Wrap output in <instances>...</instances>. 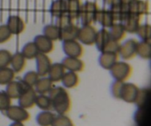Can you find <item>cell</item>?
I'll list each match as a JSON object with an SVG mask.
<instances>
[{
    "mask_svg": "<svg viewBox=\"0 0 151 126\" xmlns=\"http://www.w3.org/2000/svg\"><path fill=\"white\" fill-rule=\"evenodd\" d=\"M52 102V109L57 114L69 113L72 108V100L66 89L62 86H53L48 93Z\"/></svg>",
    "mask_w": 151,
    "mask_h": 126,
    "instance_id": "cell-1",
    "label": "cell"
},
{
    "mask_svg": "<svg viewBox=\"0 0 151 126\" xmlns=\"http://www.w3.org/2000/svg\"><path fill=\"white\" fill-rule=\"evenodd\" d=\"M99 10L98 4L95 1H86L83 4L79 18L82 25L92 24L94 22H96Z\"/></svg>",
    "mask_w": 151,
    "mask_h": 126,
    "instance_id": "cell-2",
    "label": "cell"
},
{
    "mask_svg": "<svg viewBox=\"0 0 151 126\" xmlns=\"http://www.w3.org/2000/svg\"><path fill=\"white\" fill-rule=\"evenodd\" d=\"M111 76L114 78L115 81L125 82L129 79L133 74V67L128 62L125 60L117 61L109 69Z\"/></svg>",
    "mask_w": 151,
    "mask_h": 126,
    "instance_id": "cell-3",
    "label": "cell"
},
{
    "mask_svg": "<svg viewBox=\"0 0 151 126\" xmlns=\"http://www.w3.org/2000/svg\"><path fill=\"white\" fill-rule=\"evenodd\" d=\"M4 115L13 122H24L29 120L30 114L27 109L21 107L20 106H10L4 112Z\"/></svg>",
    "mask_w": 151,
    "mask_h": 126,
    "instance_id": "cell-4",
    "label": "cell"
},
{
    "mask_svg": "<svg viewBox=\"0 0 151 126\" xmlns=\"http://www.w3.org/2000/svg\"><path fill=\"white\" fill-rule=\"evenodd\" d=\"M97 30L92 24L82 25L80 27L77 39L81 44L86 45H92L95 43L96 36H97Z\"/></svg>",
    "mask_w": 151,
    "mask_h": 126,
    "instance_id": "cell-5",
    "label": "cell"
},
{
    "mask_svg": "<svg viewBox=\"0 0 151 126\" xmlns=\"http://www.w3.org/2000/svg\"><path fill=\"white\" fill-rule=\"evenodd\" d=\"M138 41L134 38H130L122 44H120L118 55L124 60L133 59L137 55V47Z\"/></svg>",
    "mask_w": 151,
    "mask_h": 126,
    "instance_id": "cell-6",
    "label": "cell"
},
{
    "mask_svg": "<svg viewBox=\"0 0 151 126\" xmlns=\"http://www.w3.org/2000/svg\"><path fill=\"white\" fill-rule=\"evenodd\" d=\"M139 88L132 83H122L119 99L128 103H134Z\"/></svg>",
    "mask_w": 151,
    "mask_h": 126,
    "instance_id": "cell-7",
    "label": "cell"
},
{
    "mask_svg": "<svg viewBox=\"0 0 151 126\" xmlns=\"http://www.w3.org/2000/svg\"><path fill=\"white\" fill-rule=\"evenodd\" d=\"M62 48L66 56H69V57L81 58L84 53L82 44L77 39L63 41Z\"/></svg>",
    "mask_w": 151,
    "mask_h": 126,
    "instance_id": "cell-8",
    "label": "cell"
},
{
    "mask_svg": "<svg viewBox=\"0 0 151 126\" xmlns=\"http://www.w3.org/2000/svg\"><path fill=\"white\" fill-rule=\"evenodd\" d=\"M141 21L142 16L128 13L127 14H125V16L122 18V19L119 22L125 28L126 32L136 33L139 27L141 25Z\"/></svg>",
    "mask_w": 151,
    "mask_h": 126,
    "instance_id": "cell-9",
    "label": "cell"
},
{
    "mask_svg": "<svg viewBox=\"0 0 151 126\" xmlns=\"http://www.w3.org/2000/svg\"><path fill=\"white\" fill-rule=\"evenodd\" d=\"M36 96L37 93L34 88H26L20 97L18 98L19 106L25 109H32L35 106V103Z\"/></svg>",
    "mask_w": 151,
    "mask_h": 126,
    "instance_id": "cell-10",
    "label": "cell"
},
{
    "mask_svg": "<svg viewBox=\"0 0 151 126\" xmlns=\"http://www.w3.org/2000/svg\"><path fill=\"white\" fill-rule=\"evenodd\" d=\"M36 60V72L40 77H44L48 74L52 65V60L47 54L39 53L35 57Z\"/></svg>",
    "mask_w": 151,
    "mask_h": 126,
    "instance_id": "cell-11",
    "label": "cell"
},
{
    "mask_svg": "<svg viewBox=\"0 0 151 126\" xmlns=\"http://www.w3.org/2000/svg\"><path fill=\"white\" fill-rule=\"evenodd\" d=\"M8 29L13 35H19L24 31L26 25L23 19L17 15L10 16L6 24Z\"/></svg>",
    "mask_w": 151,
    "mask_h": 126,
    "instance_id": "cell-12",
    "label": "cell"
},
{
    "mask_svg": "<svg viewBox=\"0 0 151 126\" xmlns=\"http://www.w3.org/2000/svg\"><path fill=\"white\" fill-rule=\"evenodd\" d=\"M65 69L75 72H81L85 69V63L79 58L66 56L60 62Z\"/></svg>",
    "mask_w": 151,
    "mask_h": 126,
    "instance_id": "cell-13",
    "label": "cell"
},
{
    "mask_svg": "<svg viewBox=\"0 0 151 126\" xmlns=\"http://www.w3.org/2000/svg\"><path fill=\"white\" fill-rule=\"evenodd\" d=\"M33 41L38 47L40 53L47 55L52 53L54 50V41L50 40L43 34L36 35Z\"/></svg>",
    "mask_w": 151,
    "mask_h": 126,
    "instance_id": "cell-14",
    "label": "cell"
},
{
    "mask_svg": "<svg viewBox=\"0 0 151 126\" xmlns=\"http://www.w3.org/2000/svg\"><path fill=\"white\" fill-rule=\"evenodd\" d=\"M128 13L142 17L149 12V3L145 0H135L128 4Z\"/></svg>",
    "mask_w": 151,
    "mask_h": 126,
    "instance_id": "cell-15",
    "label": "cell"
},
{
    "mask_svg": "<svg viewBox=\"0 0 151 126\" xmlns=\"http://www.w3.org/2000/svg\"><path fill=\"white\" fill-rule=\"evenodd\" d=\"M109 11L111 13L115 22H120L125 14L128 13V5L123 4L118 1H114L109 5Z\"/></svg>",
    "mask_w": 151,
    "mask_h": 126,
    "instance_id": "cell-16",
    "label": "cell"
},
{
    "mask_svg": "<svg viewBox=\"0 0 151 126\" xmlns=\"http://www.w3.org/2000/svg\"><path fill=\"white\" fill-rule=\"evenodd\" d=\"M26 88L27 87L25 86L21 81L13 80V81L6 85L5 91L11 99H18Z\"/></svg>",
    "mask_w": 151,
    "mask_h": 126,
    "instance_id": "cell-17",
    "label": "cell"
},
{
    "mask_svg": "<svg viewBox=\"0 0 151 126\" xmlns=\"http://www.w3.org/2000/svg\"><path fill=\"white\" fill-rule=\"evenodd\" d=\"M96 22L103 28H109L115 23V21L109 9H100L97 13Z\"/></svg>",
    "mask_w": 151,
    "mask_h": 126,
    "instance_id": "cell-18",
    "label": "cell"
},
{
    "mask_svg": "<svg viewBox=\"0 0 151 126\" xmlns=\"http://www.w3.org/2000/svg\"><path fill=\"white\" fill-rule=\"evenodd\" d=\"M118 59H119L118 53L104 52V53H101V55L99 57L98 61L102 67L109 70L111 67L117 61Z\"/></svg>",
    "mask_w": 151,
    "mask_h": 126,
    "instance_id": "cell-19",
    "label": "cell"
},
{
    "mask_svg": "<svg viewBox=\"0 0 151 126\" xmlns=\"http://www.w3.org/2000/svg\"><path fill=\"white\" fill-rule=\"evenodd\" d=\"M66 69L61 63H52L48 72V78L53 83L60 82L64 75Z\"/></svg>",
    "mask_w": 151,
    "mask_h": 126,
    "instance_id": "cell-20",
    "label": "cell"
},
{
    "mask_svg": "<svg viewBox=\"0 0 151 126\" xmlns=\"http://www.w3.org/2000/svg\"><path fill=\"white\" fill-rule=\"evenodd\" d=\"M82 4L81 0H66V13L74 22L79 19Z\"/></svg>",
    "mask_w": 151,
    "mask_h": 126,
    "instance_id": "cell-21",
    "label": "cell"
},
{
    "mask_svg": "<svg viewBox=\"0 0 151 126\" xmlns=\"http://www.w3.org/2000/svg\"><path fill=\"white\" fill-rule=\"evenodd\" d=\"M54 83L48 77H40L34 86L36 93L40 94H47L54 86Z\"/></svg>",
    "mask_w": 151,
    "mask_h": 126,
    "instance_id": "cell-22",
    "label": "cell"
},
{
    "mask_svg": "<svg viewBox=\"0 0 151 126\" xmlns=\"http://www.w3.org/2000/svg\"><path fill=\"white\" fill-rule=\"evenodd\" d=\"M111 40V38L109 35V30L106 28H103V29L97 31L94 44L97 46V50L103 53Z\"/></svg>",
    "mask_w": 151,
    "mask_h": 126,
    "instance_id": "cell-23",
    "label": "cell"
},
{
    "mask_svg": "<svg viewBox=\"0 0 151 126\" xmlns=\"http://www.w3.org/2000/svg\"><path fill=\"white\" fill-rule=\"evenodd\" d=\"M60 82L65 89H74L79 84L80 78L77 72L68 71L65 72Z\"/></svg>",
    "mask_w": 151,
    "mask_h": 126,
    "instance_id": "cell-24",
    "label": "cell"
},
{
    "mask_svg": "<svg viewBox=\"0 0 151 126\" xmlns=\"http://www.w3.org/2000/svg\"><path fill=\"white\" fill-rule=\"evenodd\" d=\"M27 65V59L24 57L21 52L12 55L10 65L15 73H20L24 69Z\"/></svg>",
    "mask_w": 151,
    "mask_h": 126,
    "instance_id": "cell-25",
    "label": "cell"
},
{
    "mask_svg": "<svg viewBox=\"0 0 151 126\" xmlns=\"http://www.w3.org/2000/svg\"><path fill=\"white\" fill-rule=\"evenodd\" d=\"M109 35L112 40L120 43L126 35V31L120 22H115L111 27L109 28Z\"/></svg>",
    "mask_w": 151,
    "mask_h": 126,
    "instance_id": "cell-26",
    "label": "cell"
},
{
    "mask_svg": "<svg viewBox=\"0 0 151 126\" xmlns=\"http://www.w3.org/2000/svg\"><path fill=\"white\" fill-rule=\"evenodd\" d=\"M79 29L80 27H78V25L74 23L69 25L67 27L60 30V40H61L62 41H64L77 39Z\"/></svg>",
    "mask_w": 151,
    "mask_h": 126,
    "instance_id": "cell-27",
    "label": "cell"
},
{
    "mask_svg": "<svg viewBox=\"0 0 151 126\" xmlns=\"http://www.w3.org/2000/svg\"><path fill=\"white\" fill-rule=\"evenodd\" d=\"M50 13L54 17H58L66 13V0H55L50 6Z\"/></svg>",
    "mask_w": 151,
    "mask_h": 126,
    "instance_id": "cell-28",
    "label": "cell"
},
{
    "mask_svg": "<svg viewBox=\"0 0 151 126\" xmlns=\"http://www.w3.org/2000/svg\"><path fill=\"white\" fill-rule=\"evenodd\" d=\"M21 53L27 60H31L35 58L40 52L34 41H29L24 44Z\"/></svg>",
    "mask_w": 151,
    "mask_h": 126,
    "instance_id": "cell-29",
    "label": "cell"
},
{
    "mask_svg": "<svg viewBox=\"0 0 151 126\" xmlns=\"http://www.w3.org/2000/svg\"><path fill=\"white\" fill-rule=\"evenodd\" d=\"M55 116L50 111H42L37 114L36 122L39 126H52Z\"/></svg>",
    "mask_w": 151,
    "mask_h": 126,
    "instance_id": "cell-30",
    "label": "cell"
},
{
    "mask_svg": "<svg viewBox=\"0 0 151 126\" xmlns=\"http://www.w3.org/2000/svg\"><path fill=\"white\" fill-rule=\"evenodd\" d=\"M43 35L52 41L60 40V29L55 24H47L43 29Z\"/></svg>",
    "mask_w": 151,
    "mask_h": 126,
    "instance_id": "cell-31",
    "label": "cell"
},
{
    "mask_svg": "<svg viewBox=\"0 0 151 126\" xmlns=\"http://www.w3.org/2000/svg\"><path fill=\"white\" fill-rule=\"evenodd\" d=\"M150 41H138L137 47V55L140 56L143 59H149L150 58Z\"/></svg>",
    "mask_w": 151,
    "mask_h": 126,
    "instance_id": "cell-32",
    "label": "cell"
},
{
    "mask_svg": "<svg viewBox=\"0 0 151 126\" xmlns=\"http://www.w3.org/2000/svg\"><path fill=\"white\" fill-rule=\"evenodd\" d=\"M35 105L42 111H50L52 109L50 97L47 94H37Z\"/></svg>",
    "mask_w": 151,
    "mask_h": 126,
    "instance_id": "cell-33",
    "label": "cell"
},
{
    "mask_svg": "<svg viewBox=\"0 0 151 126\" xmlns=\"http://www.w3.org/2000/svg\"><path fill=\"white\" fill-rule=\"evenodd\" d=\"M14 71L10 66L0 69V85H7L14 80Z\"/></svg>",
    "mask_w": 151,
    "mask_h": 126,
    "instance_id": "cell-34",
    "label": "cell"
},
{
    "mask_svg": "<svg viewBox=\"0 0 151 126\" xmlns=\"http://www.w3.org/2000/svg\"><path fill=\"white\" fill-rule=\"evenodd\" d=\"M40 76L36 72H35V71H29L24 75L23 78L21 81L27 88H34L35 84H36Z\"/></svg>",
    "mask_w": 151,
    "mask_h": 126,
    "instance_id": "cell-35",
    "label": "cell"
},
{
    "mask_svg": "<svg viewBox=\"0 0 151 126\" xmlns=\"http://www.w3.org/2000/svg\"><path fill=\"white\" fill-rule=\"evenodd\" d=\"M52 126H75L70 117L64 114H57L55 116Z\"/></svg>",
    "mask_w": 151,
    "mask_h": 126,
    "instance_id": "cell-36",
    "label": "cell"
},
{
    "mask_svg": "<svg viewBox=\"0 0 151 126\" xmlns=\"http://www.w3.org/2000/svg\"><path fill=\"white\" fill-rule=\"evenodd\" d=\"M136 33L142 39V41H150L151 27L149 24H141L139 27Z\"/></svg>",
    "mask_w": 151,
    "mask_h": 126,
    "instance_id": "cell-37",
    "label": "cell"
},
{
    "mask_svg": "<svg viewBox=\"0 0 151 126\" xmlns=\"http://www.w3.org/2000/svg\"><path fill=\"white\" fill-rule=\"evenodd\" d=\"M74 22H75L72 20V18L67 13H64V14L58 16V17H56L55 24L57 25L60 30H62L74 24Z\"/></svg>",
    "mask_w": 151,
    "mask_h": 126,
    "instance_id": "cell-38",
    "label": "cell"
},
{
    "mask_svg": "<svg viewBox=\"0 0 151 126\" xmlns=\"http://www.w3.org/2000/svg\"><path fill=\"white\" fill-rule=\"evenodd\" d=\"M12 53L5 49L0 50V69L10 66L11 61Z\"/></svg>",
    "mask_w": 151,
    "mask_h": 126,
    "instance_id": "cell-39",
    "label": "cell"
},
{
    "mask_svg": "<svg viewBox=\"0 0 151 126\" xmlns=\"http://www.w3.org/2000/svg\"><path fill=\"white\" fill-rule=\"evenodd\" d=\"M147 95H148V90L147 89H139L137 97L136 98L135 102H134L137 107L139 108V109H142L144 107Z\"/></svg>",
    "mask_w": 151,
    "mask_h": 126,
    "instance_id": "cell-40",
    "label": "cell"
},
{
    "mask_svg": "<svg viewBox=\"0 0 151 126\" xmlns=\"http://www.w3.org/2000/svg\"><path fill=\"white\" fill-rule=\"evenodd\" d=\"M12 99L5 91H0V111L4 112L11 106Z\"/></svg>",
    "mask_w": 151,
    "mask_h": 126,
    "instance_id": "cell-41",
    "label": "cell"
},
{
    "mask_svg": "<svg viewBox=\"0 0 151 126\" xmlns=\"http://www.w3.org/2000/svg\"><path fill=\"white\" fill-rule=\"evenodd\" d=\"M13 36V34L6 24L0 25V44L8 41Z\"/></svg>",
    "mask_w": 151,
    "mask_h": 126,
    "instance_id": "cell-42",
    "label": "cell"
},
{
    "mask_svg": "<svg viewBox=\"0 0 151 126\" xmlns=\"http://www.w3.org/2000/svg\"><path fill=\"white\" fill-rule=\"evenodd\" d=\"M122 83H123L122 81H114L112 83L111 86L110 91L111 93V95L113 96L114 98L119 99V93H120Z\"/></svg>",
    "mask_w": 151,
    "mask_h": 126,
    "instance_id": "cell-43",
    "label": "cell"
},
{
    "mask_svg": "<svg viewBox=\"0 0 151 126\" xmlns=\"http://www.w3.org/2000/svg\"><path fill=\"white\" fill-rule=\"evenodd\" d=\"M143 112H142V109H139L138 108V110L135 112L134 114V120L137 122H139L141 121L142 118Z\"/></svg>",
    "mask_w": 151,
    "mask_h": 126,
    "instance_id": "cell-44",
    "label": "cell"
},
{
    "mask_svg": "<svg viewBox=\"0 0 151 126\" xmlns=\"http://www.w3.org/2000/svg\"><path fill=\"white\" fill-rule=\"evenodd\" d=\"M134 1H135V0H119V1L120 3H122V4H129L130 3L133 2Z\"/></svg>",
    "mask_w": 151,
    "mask_h": 126,
    "instance_id": "cell-45",
    "label": "cell"
},
{
    "mask_svg": "<svg viewBox=\"0 0 151 126\" xmlns=\"http://www.w3.org/2000/svg\"><path fill=\"white\" fill-rule=\"evenodd\" d=\"M10 126H25L23 124V122H13L10 124Z\"/></svg>",
    "mask_w": 151,
    "mask_h": 126,
    "instance_id": "cell-46",
    "label": "cell"
},
{
    "mask_svg": "<svg viewBox=\"0 0 151 126\" xmlns=\"http://www.w3.org/2000/svg\"><path fill=\"white\" fill-rule=\"evenodd\" d=\"M118 1V0H106V3H107L108 4H109V5H110L111 4H112L113 2H114V1Z\"/></svg>",
    "mask_w": 151,
    "mask_h": 126,
    "instance_id": "cell-47",
    "label": "cell"
},
{
    "mask_svg": "<svg viewBox=\"0 0 151 126\" xmlns=\"http://www.w3.org/2000/svg\"><path fill=\"white\" fill-rule=\"evenodd\" d=\"M67 1H69V0H67Z\"/></svg>",
    "mask_w": 151,
    "mask_h": 126,
    "instance_id": "cell-48",
    "label": "cell"
}]
</instances>
